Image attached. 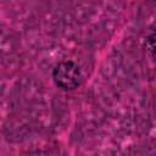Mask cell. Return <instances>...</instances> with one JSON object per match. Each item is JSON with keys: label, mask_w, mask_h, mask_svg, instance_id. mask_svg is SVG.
Listing matches in <instances>:
<instances>
[{"label": "cell", "mask_w": 156, "mask_h": 156, "mask_svg": "<svg viewBox=\"0 0 156 156\" xmlns=\"http://www.w3.org/2000/svg\"><path fill=\"white\" fill-rule=\"evenodd\" d=\"M52 79L60 89L73 90L80 84L82 73L74 62L62 61L55 66L52 71Z\"/></svg>", "instance_id": "cell-1"}, {"label": "cell", "mask_w": 156, "mask_h": 156, "mask_svg": "<svg viewBox=\"0 0 156 156\" xmlns=\"http://www.w3.org/2000/svg\"><path fill=\"white\" fill-rule=\"evenodd\" d=\"M145 46H146V49H147L151 54H156V29H154V30L146 37Z\"/></svg>", "instance_id": "cell-2"}]
</instances>
